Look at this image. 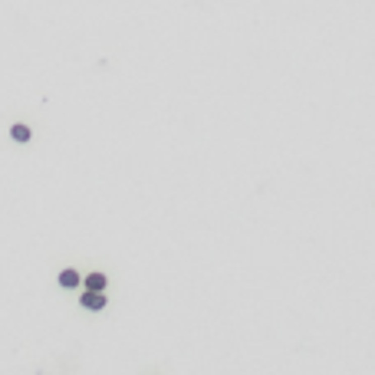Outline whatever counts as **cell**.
I'll return each instance as SVG.
<instances>
[{"mask_svg":"<svg viewBox=\"0 0 375 375\" xmlns=\"http://www.w3.org/2000/svg\"><path fill=\"white\" fill-rule=\"evenodd\" d=\"M86 290H105V277L102 273H89L86 277Z\"/></svg>","mask_w":375,"mask_h":375,"instance_id":"7a4b0ae2","label":"cell"},{"mask_svg":"<svg viewBox=\"0 0 375 375\" xmlns=\"http://www.w3.org/2000/svg\"><path fill=\"white\" fill-rule=\"evenodd\" d=\"M59 283H62V286H76V283H79V273H76V270H62V273H59Z\"/></svg>","mask_w":375,"mask_h":375,"instance_id":"3957f363","label":"cell"},{"mask_svg":"<svg viewBox=\"0 0 375 375\" xmlns=\"http://www.w3.org/2000/svg\"><path fill=\"white\" fill-rule=\"evenodd\" d=\"M83 306H86V309H102V306H105L102 290H86L83 293Z\"/></svg>","mask_w":375,"mask_h":375,"instance_id":"6da1fadb","label":"cell"},{"mask_svg":"<svg viewBox=\"0 0 375 375\" xmlns=\"http://www.w3.org/2000/svg\"><path fill=\"white\" fill-rule=\"evenodd\" d=\"M10 135H14V142H30V129H27V125H14V132H10Z\"/></svg>","mask_w":375,"mask_h":375,"instance_id":"277c9868","label":"cell"}]
</instances>
